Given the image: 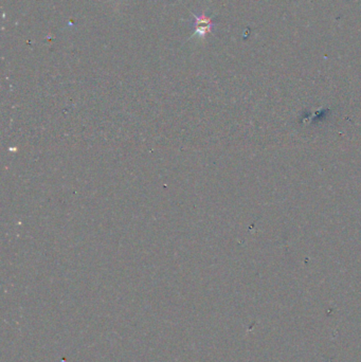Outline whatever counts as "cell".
<instances>
[{
    "label": "cell",
    "instance_id": "6da1fadb",
    "mask_svg": "<svg viewBox=\"0 0 361 362\" xmlns=\"http://www.w3.org/2000/svg\"><path fill=\"white\" fill-rule=\"evenodd\" d=\"M193 27H194V33L191 36V39L195 38V36H200L201 39H204L209 33L212 32L213 27V19L210 16L205 15V13L202 12L201 15H196L193 14Z\"/></svg>",
    "mask_w": 361,
    "mask_h": 362
}]
</instances>
